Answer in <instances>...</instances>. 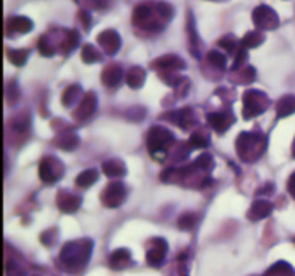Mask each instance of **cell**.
I'll use <instances>...</instances> for the list:
<instances>
[{"label":"cell","mask_w":295,"mask_h":276,"mask_svg":"<svg viewBox=\"0 0 295 276\" xmlns=\"http://www.w3.org/2000/svg\"><path fill=\"white\" fill-rule=\"evenodd\" d=\"M208 61L211 64L217 66L219 69H225V66H226V56L220 52H216V50L208 52Z\"/></svg>","instance_id":"36"},{"label":"cell","mask_w":295,"mask_h":276,"mask_svg":"<svg viewBox=\"0 0 295 276\" xmlns=\"http://www.w3.org/2000/svg\"><path fill=\"white\" fill-rule=\"evenodd\" d=\"M264 276H295V270L287 262H277L267 270Z\"/></svg>","instance_id":"26"},{"label":"cell","mask_w":295,"mask_h":276,"mask_svg":"<svg viewBox=\"0 0 295 276\" xmlns=\"http://www.w3.org/2000/svg\"><path fill=\"white\" fill-rule=\"evenodd\" d=\"M91 251H93V240H89V239L67 242L61 248L60 261L71 268L84 267L91 258Z\"/></svg>","instance_id":"1"},{"label":"cell","mask_w":295,"mask_h":276,"mask_svg":"<svg viewBox=\"0 0 295 276\" xmlns=\"http://www.w3.org/2000/svg\"><path fill=\"white\" fill-rule=\"evenodd\" d=\"M191 147L194 148H206L210 145V139H208V136L205 134H201V133H194L191 136V141H189Z\"/></svg>","instance_id":"34"},{"label":"cell","mask_w":295,"mask_h":276,"mask_svg":"<svg viewBox=\"0 0 295 276\" xmlns=\"http://www.w3.org/2000/svg\"><path fill=\"white\" fill-rule=\"evenodd\" d=\"M245 59H247V47L241 45V47L238 49V52H236V59H234V66H233L234 71L245 63Z\"/></svg>","instance_id":"38"},{"label":"cell","mask_w":295,"mask_h":276,"mask_svg":"<svg viewBox=\"0 0 295 276\" xmlns=\"http://www.w3.org/2000/svg\"><path fill=\"white\" fill-rule=\"evenodd\" d=\"M78 19L83 22L84 28H89V25H91V17H89V13H87V11L81 10V11L78 13Z\"/></svg>","instance_id":"40"},{"label":"cell","mask_w":295,"mask_h":276,"mask_svg":"<svg viewBox=\"0 0 295 276\" xmlns=\"http://www.w3.org/2000/svg\"><path fill=\"white\" fill-rule=\"evenodd\" d=\"M127 197V189L121 181H114L109 182L103 195H102V201L105 203V206L108 208H119V206L124 203Z\"/></svg>","instance_id":"7"},{"label":"cell","mask_w":295,"mask_h":276,"mask_svg":"<svg viewBox=\"0 0 295 276\" xmlns=\"http://www.w3.org/2000/svg\"><path fill=\"white\" fill-rule=\"evenodd\" d=\"M97 42L106 55H114L121 49V36L114 30H105L97 36Z\"/></svg>","instance_id":"8"},{"label":"cell","mask_w":295,"mask_h":276,"mask_svg":"<svg viewBox=\"0 0 295 276\" xmlns=\"http://www.w3.org/2000/svg\"><path fill=\"white\" fill-rule=\"evenodd\" d=\"M7 28L10 33H19V35L30 33L33 30V20L25 16H14L8 20Z\"/></svg>","instance_id":"17"},{"label":"cell","mask_w":295,"mask_h":276,"mask_svg":"<svg viewBox=\"0 0 295 276\" xmlns=\"http://www.w3.org/2000/svg\"><path fill=\"white\" fill-rule=\"evenodd\" d=\"M195 169H200L203 172H210L213 167H214V163H213V156L208 155V153H201L197 159L195 163L192 164Z\"/></svg>","instance_id":"31"},{"label":"cell","mask_w":295,"mask_h":276,"mask_svg":"<svg viewBox=\"0 0 295 276\" xmlns=\"http://www.w3.org/2000/svg\"><path fill=\"white\" fill-rule=\"evenodd\" d=\"M125 80H127V84L131 89H139L144 84V81H145V71H144L142 67H139V66H134V67H131L130 71L127 72Z\"/></svg>","instance_id":"20"},{"label":"cell","mask_w":295,"mask_h":276,"mask_svg":"<svg viewBox=\"0 0 295 276\" xmlns=\"http://www.w3.org/2000/svg\"><path fill=\"white\" fill-rule=\"evenodd\" d=\"M99 179V172L96 169H87V170H83L77 178H75V184L78 188H91L93 184H96Z\"/></svg>","instance_id":"21"},{"label":"cell","mask_w":295,"mask_h":276,"mask_svg":"<svg viewBox=\"0 0 295 276\" xmlns=\"http://www.w3.org/2000/svg\"><path fill=\"white\" fill-rule=\"evenodd\" d=\"M292 153H293V158H295V142H293V147H292Z\"/></svg>","instance_id":"42"},{"label":"cell","mask_w":295,"mask_h":276,"mask_svg":"<svg viewBox=\"0 0 295 276\" xmlns=\"http://www.w3.org/2000/svg\"><path fill=\"white\" fill-rule=\"evenodd\" d=\"M124 78V72L119 64H109L102 72V83L108 87H116Z\"/></svg>","instance_id":"15"},{"label":"cell","mask_w":295,"mask_h":276,"mask_svg":"<svg viewBox=\"0 0 295 276\" xmlns=\"http://www.w3.org/2000/svg\"><path fill=\"white\" fill-rule=\"evenodd\" d=\"M173 142V134L164 128V127H152L149 134H147V147L152 156H158L161 155L163 158H166V151L169 148V145Z\"/></svg>","instance_id":"3"},{"label":"cell","mask_w":295,"mask_h":276,"mask_svg":"<svg viewBox=\"0 0 295 276\" xmlns=\"http://www.w3.org/2000/svg\"><path fill=\"white\" fill-rule=\"evenodd\" d=\"M81 59L86 64H94V63H99L102 59V55L94 47V45L86 44V45H83V49H81Z\"/></svg>","instance_id":"28"},{"label":"cell","mask_w":295,"mask_h":276,"mask_svg":"<svg viewBox=\"0 0 295 276\" xmlns=\"http://www.w3.org/2000/svg\"><path fill=\"white\" fill-rule=\"evenodd\" d=\"M131 264V253L130 250H125V248H119L116 251H112V255L109 256V265L112 268H125Z\"/></svg>","instance_id":"18"},{"label":"cell","mask_w":295,"mask_h":276,"mask_svg":"<svg viewBox=\"0 0 295 276\" xmlns=\"http://www.w3.org/2000/svg\"><path fill=\"white\" fill-rule=\"evenodd\" d=\"M272 211H274V204H272L270 201L256 200V201L252 203L250 209H248V212H247V217H248V220H252V222H258V220H262V219L269 217L272 214Z\"/></svg>","instance_id":"13"},{"label":"cell","mask_w":295,"mask_h":276,"mask_svg":"<svg viewBox=\"0 0 295 276\" xmlns=\"http://www.w3.org/2000/svg\"><path fill=\"white\" fill-rule=\"evenodd\" d=\"M197 223V219L194 214H185V216H181L180 220H178V226L181 229H185V231H188V229H192Z\"/></svg>","instance_id":"37"},{"label":"cell","mask_w":295,"mask_h":276,"mask_svg":"<svg viewBox=\"0 0 295 276\" xmlns=\"http://www.w3.org/2000/svg\"><path fill=\"white\" fill-rule=\"evenodd\" d=\"M219 45L223 47L228 53H233V52H238V49L241 47L239 45V41L233 36V35H226L223 38L219 39Z\"/></svg>","instance_id":"32"},{"label":"cell","mask_w":295,"mask_h":276,"mask_svg":"<svg viewBox=\"0 0 295 276\" xmlns=\"http://www.w3.org/2000/svg\"><path fill=\"white\" fill-rule=\"evenodd\" d=\"M80 96H81V87H80V84H72V86H69V87L64 90V94L61 97V102H63L64 106L69 108V106H72L78 100Z\"/></svg>","instance_id":"24"},{"label":"cell","mask_w":295,"mask_h":276,"mask_svg":"<svg viewBox=\"0 0 295 276\" xmlns=\"http://www.w3.org/2000/svg\"><path fill=\"white\" fill-rule=\"evenodd\" d=\"M167 253V242L164 239H152V247L147 250V262L153 267H160L166 258Z\"/></svg>","instance_id":"9"},{"label":"cell","mask_w":295,"mask_h":276,"mask_svg":"<svg viewBox=\"0 0 295 276\" xmlns=\"http://www.w3.org/2000/svg\"><path fill=\"white\" fill-rule=\"evenodd\" d=\"M253 24L259 30H275L280 25L278 14L267 5H259L253 10Z\"/></svg>","instance_id":"5"},{"label":"cell","mask_w":295,"mask_h":276,"mask_svg":"<svg viewBox=\"0 0 295 276\" xmlns=\"http://www.w3.org/2000/svg\"><path fill=\"white\" fill-rule=\"evenodd\" d=\"M152 14H153V7L149 4H141L134 8L133 11V24L138 25V27H147L150 28L152 25Z\"/></svg>","instance_id":"16"},{"label":"cell","mask_w":295,"mask_h":276,"mask_svg":"<svg viewBox=\"0 0 295 276\" xmlns=\"http://www.w3.org/2000/svg\"><path fill=\"white\" fill-rule=\"evenodd\" d=\"M262 42H264V36H262V33L258 32V30L248 32V33L242 38V41H241V44L244 45V47H247V49H255V47H258V45H261Z\"/></svg>","instance_id":"27"},{"label":"cell","mask_w":295,"mask_h":276,"mask_svg":"<svg viewBox=\"0 0 295 276\" xmlns=\"http://www.w3.org/2000/svg\"><path fill=\"white\" fill-rule=\"evenodd\" d=\"M266 148V137L256 133H241L236 141V150L239 156L250 163L261 156Z\"/></svg>","instance_id":"2"},{"label":"cell","mask_w":295,"mask_h":276,"mask_svg":"<svg viewBox=\"0 0 295 276\" xmlns=\"http://www.w3.org/2000/svg\"><path fill=\"white\" fill-rule=\"evenodd\" d=\"M28 55H30V52H28L27 49H16V50H10V52H8V59H10L14 66L20 67V66H24V64L27 63Z\"/></svg>","instance_id":"29"},{"label":"cell","mask_w":295,"mask_h":276,"mask_svg":"<svg viewBox=\"0 0 295 276\" xmlns=\"http://www.w3.org/2000/svg\"><path fill=\"white\" fill-rule=\"evenodd\" d=\"M56 203H58V208L61 212H66V214H74L78 211L80 204H81V198L78 195H74L71 192H60L58 194V198H56Z\"/></svg>","instance_id":"12"},{"label":"cell","mask_w":295,"mask_h":276,"mask_svg":"<svg viewBox=\"0 0 295 276\" xmlns=\"http://www.w3.org/2000/svg\"><path fill=\"white\" fill-rule=\"evenodd\" d=\"M63 164L56 158H44L39 164V178L45 184H55L63 176Z\"/></svg>","instance_id":"6"},{"label":"cell","mask_w":295,"mask_h":276,"mask_svg":"<svg viewBox=\"0 0 295 276\" xmlns=\"http://www.w3.org/2000/svg\"><path fill=\"white\" fill-rule=\"evenodd\" d=\"M56 145L61 150L72 151L75 147H78V136L74 134V133H64L56 139Z\"/></svg>","instance_id":"23"},{"label":"cell","mask_w":295,"mask_h":276,"mask_svg":"<svg viewBox=\"0 0 295 276\" xmlns=\"http://www.w3.org/2000/svg\"><path fill=\"white\" fill-rule=\"evenodd\" d=\"M77 2H81V4H86L89 5L91 8H94V10H103L109 0H77Z\"/></svg>","instance_id":"39"},{"label":"cell","mask_w":295,"mask_h":276,"mask_svg":"<svg viewBox=\"0 0 295 276\" xmlns=\"http://www.w3.org/2000/svg\"><path fill=\"white\" fill-rule=\"evenodd\" d=\"M155 8H156L158 16L163 17L164 22L172 19V16H173V7H172V5H169V4H166V2H160Z\"/></svg>","instance_id":"35"},{"label":"cell","mask_w":295,"mask_h":276,"mask_svg":"<svg viewBox=\"0 0 295 276\" xmlns=\"http://www.w3.org/2000/svg\"><path fill=\"white\" fill-rule=\"evenodd\" d=\"M103 173L109 178H122L127 173V167L121 159H109L103 164Z\"/></svg>","instance_id":"19"},{"label":"cell","mask_w":295,"mask_h":276,"mask_svg":"<svg viewBox=\"0 0 295 276\" xmlns=\"http://www.w3.org/2000/svg\"><path fill=\"white\" fill-rule=\"evenodd\" d=\"M287 191H289V194L295 198V172L290 175V178H289V181H287Z\"/></svg>","instance_id":"41"},{"label":"cell","mask_w":295,"mask_h":276,"mask_svg":"<svg viewBox=\"0 0 295 276\" xmlns=\"http://www.w3.org/2000/svg\"><path fill=\"white\" fill-rule=\"evenodd\" d=\"M208 122L217 133H225L234 124V117L226 112H211L208 114Z\"/></svg>","instance_id":"14"},{"label":"cell","mask_w":295,"mask_h":276,"mask_svg":"<svg viewBox=\"0 0 295 276\" xmlns=\"http://www.w3.org/2000/svg\"><path fill=\"white\" fill-rule=\"evenodd\" d=\"M78 42H80V35H78V32H77V30H69V32H67L66 41L61 44V50H63V52H71V50H74V49L77 47Z\"/></svg>","instance_id":"30"},{"label":"cell","mask_w":295,"mask_h":276,"mask_svg":"<svg viewBox=\"0 0 295 276\" xmlns=\"http://www.w3.org/2000/svg\"><path fill=\"white\" fill-rule=\"evenodd\" d=\"M38 50L45 58H50V56L55 55V49L52 47V44L49 42V39H47V36H45V35H42L39 38V41H38Z\"/></svg>","instance_id":"33"},{"label":"cell","mask_w":295,"mask_h":276,"mask_svg":"<svg viewBox=\"0 0 295 276\" xmlns=\"http://www.w3.org/2000/svg\"><path fill=\"white\" fill-rule=\"evenodd\" d=\"M96 108H97V97H96V94H94V92H86V94L83 96V100L78 105V108L75 109L74 116L78 120H84L89 116H93Z\"/></svg>","instance_id":"11"},{"label":"cell","mask_w":295,"mask_h":276,"mask_svg":"<svg viewBox=\"0 0 295 276\" xmlns=\"http://www.w3.org/2000/svg\"><path fill=\"white\" fill-rule=\"evenodd\" d=\"M242 103H244V117L250 119V117H256L259 116L261 112H264L269 106V99L264 92L258 90V89H250L245 90L242 96Z\"/></svg>","instance_id":"4"},{"label":"cell","mask_w":295,"mask_h":276,"mask_svg":"<svg viewBox=\"0 0 295 276\" xmlns=\"http://www.w3.org/2000/svg\"><path fill=\"white\" fill-rule=\"evenodd\" d=\"M152 66L155 69H161V71H185L186 69V63L183 58H180L176 55H164V56H160L156 58Z\"/></svg>","instance_id":"10"},{"label":"cell","mask_w":295,"mask_h":276,"mask_svg":"<svg viewBox=\"0 0 295 276\" xmlns=\"http://www.w3.org/2000/svg\"><path fill=\"white\" fill-rule=\"evenodd\" d=\"M173 114V119H172V122L173 124H176V125H180L183 130H186L192 122H194V117H192V111L191 109H180V111H175V112H172Z\"/></svg>","instance_id":"25"},{"label":"cell","mask_w":295,"mask_h":276,"mask_svg":"<svg viewBox=\"0 0 295 276\" xmlns=\"http://www.w3.org/2000/svg\"><path fill=\"white\" fill-rule=\"evenodd\" d=\"M295 112V97L293 96H284L277 103V114L278 117H287Z\"/></svg>","instance_id":"22"}]
</instances>
